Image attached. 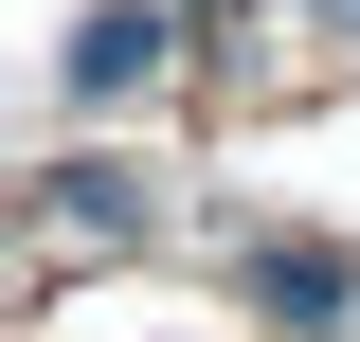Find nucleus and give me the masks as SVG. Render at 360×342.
I'll return each instance as SVG.
<instances>
[{"mask_svg": "<svg viewBox=\"0 0 360 342\" xmlns=\"http://www.w3.org/2000/svg\"><path fill=\"white\" fill-rule=\"evenodd\" d=\"M72 72H90V90H144V72H162V18H144V0H108V18L72 37Z\"/></svg>", "mask_w": 360, "mask_h": 342, "instance_id": "f257e3e1", "label": "nucleus"}]
</instances>
